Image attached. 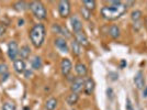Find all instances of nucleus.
<instances>
[{
	"instance_id": "obj_23",
	"label": "nucleus",
	"mask_w": 147,
	"mask_h": 110,
	"mask_svg": "<svg viewBox=\"0 0 147 110\" xmlns=\"http://www.w3.org/2000/svg\"><path fill=\"white\" fill-rule=\"evenodd\" d=\"M142 18V11L141 10H134L133 12L131 13V19L135 21V22H137L140 19Z\"/></svg>"
},
{
	"instance_id": "obj_16",
	"label": "nucleus",
	"mask_w": 147,
	"mask_h": 110,
	"mask_svg": "<svg viewBox=\"0 0 147 110\" xmlns=\"http://www.w3.org/2000/svg\"><path fill=\"white\" fill-rule=\"evenodd\" d=\"M30 54H31V50L28 45H23L21 49L19 50V55H20V57H21L22 60L29 58Z\"/></svg>"
},
{
	"instance_id": "obj_25",
	"label": "nucleus",
	"mask_w": 147,
	"mask_h": 110,
	"mask_svg": "<svg viewBox=\"0 0 147 110\" xmlns=\"http://www.w3.org/2000/svg\"><path fill=\"white\" fill-rule=\"evenodd\" d=\"M81 14H82V17H84V19H86V20H89L90 19V17H91V11H89V10H87L86 8H81Z\"/></svg>"
},
{
	"instance_id": "obj_33",
	"label": "nucleus",
	"mask_w": 147,
	"mask_h": 110,
	"mask_svg": "<svg viewBox=\"0 0 147 110\" xmlns=\"http://www.w3.org/2000/svg\"><path fill=\"white\" fill-rule=\"evenodd\" d=\"M24 74H25V77H26V78H29V77H30L31 75H32V73H31L30 71H26V69H25Z\"/></svg>"
},
{
	"instance_id": "obj_17",
	"label": "nucleus",
	"mask_w": 147,
	"mask_h": 110,
	"mask_svg": "<svg viewBox=\"0 0 147 110\" xmlns=\"http://www.w3.org/2000/svg\"><path fill=\"white\" fill-rule=\"evenodd\" d=\"M78 100H79V95L76 94V92H71L70 95H68L67 99H66V101H67V104L69 105V106L76 105L78 103Z\"/></svg>"
},
{
	"instance_id": "obj_31",
	"label": "nucleus",
	"mask_w": 147,
	"mask_h": 110,
	"mask_svg": "<svg viewBox=\"0 0 147 110\" xmlns=\"http://www.w3.org/2000/svg\"><path fill=\"white\" fill-rule=\"evenodd\" d=\"M8 77H9V73L5 74V75H1V80H2V81H5V80H7Z\"/></svg>"
},
{
	"instance_id": "obj_8",
	"label": "nucleus",
	"mask_w": 147,
	"mask_h": 110,
	"mask_svg": "<svg viewBox=\"0 0 147 110\" xmlns=\"http://www.w3.org/2000/svg\"><path fill=\"white\" fill-rule=\"evenodd\" d=\"M75 41L76 42H78L80 45H82V46H89V41H88V37L87 35L82 32V31H80V32H77V33H75Z\"/></svg>"
},
{
	"instance_id": "obj_21",
	"label": "nucleus",
	"mask_w": 147,
	"mask_h": 110,
	"mask_svg": "<svg viewBox=\"0 0 147 110\" xmlns=\"http://www.w3.org/2000/svg\"><path fill=\"white\" fill-rule=\"evenodd\" d=\"M82 3H84V8H86L89 11H92L96 9V1L94 0H84Z\"/></svg>"
},
{
	"instance_id": "obj_30",
	"label": "nucleus",
	"mask_w": 147,
	"mask_h": 110,
	"mask_svg": "<svg viewBox=\"0 0 147 110\" xmlns=\"http://www.w3.org/2000/svg\"><path fill=\"white\" fill-rule=\"evenodd\" d=\"M6 31H7L6 25H3V24H1V23H0V37H1V35H3V34L6 33Z\"/></svg>"
},
{
	"instance_id": "obj_22",
	"label": "nucleus",
	"mask_w": 147,
	"mask_h": 110,
	"mask_svg": "<svg viewBox=\"0 0 147 110\" xmlns=\"http://www.w3.org/2000/svg\"><path fill=\"white\" fill-rule=\"evenodd\" d=\"M14 9L17 11H23V10L26 9V3L24 1H18V2L14 3Z\"/></svg>"
},
{
	"instance_id": "obj_18",
	"label": "nucleus",
	"mask_w": 147,
	"mask_h": 110,
	"mask_svg": "<svg viewBox=\"0 0 147 110\" xmlns=\"http://www.w3.org/2000/svg\"><path fill=\"white\" fill-rule=\"evenodd\" d=\"M57 99L56 98H49L45 103V109L46 110H55L57 107Z\"/></svg>"
},
{
	"instance_id": "obj_28",
	"label": "nucleus",
	"mask_w": 147,
	"mask_h": 110,
	"mask_svg": "<svg viewBox=\"0 0 147 110\" xmlns=\"http://www.w3.org/2000/svg\"><path fill=\"white\" fill-rule=\"evenodd\" d=\"M125 108L126 110H135L134 107H133V104H132V101H131V99L129 97L126 98V104H125Z\"/></svg>"
},
{
	"instance_id": "obj_7",
	"label": "nucleus",
	"mask_w": 147,
	"mask_h": 110,
	"mask_svg": "<svg viewBox=\"0 0 147 110\" xmlns=\"http://www.w3.org/2000/svg\"><path fill=\"white\" fill-rule=\"evenodd\" d=\"M84 86H85V80H84V78H82V77H78V78L74 79L70 89H71L73 92L78 94V92H80L84 89Z\"/></svg>"
},
{
	"instance_id": "obj_15",
	"label": "nucleus",
	"mask_w": 147,
	"mask_h": 110,
	"mask_svg": "<svg viewBox=\"0 0 147 110\" xmlns=\"http://www.w3.org/2000/svg\"><path fill=\"white\" fill-rule=\"evenodd\" d=\"M108 33H109V35H110L112 39H117V37L121 35V30H120V28H119L117 25L113 24L109 28Z\"/></svg>"
},
{
	"instance_id": "obj_34",
	"label": "nucleus",
	"mask_w": 147,
	"mask_h": 110,
	"mask_svg": "<svg viewBox=\"0 0 147 110\" xmlns=\"http://www.w3.org/2000/svg\"><path fill=\"white\" fill-rule=\"evenodd\" d=\"M125 65H126V62H125V61H124V60H123V61L121 62V67H124Z\"/></svg>"
},
{
	"instance_id": "obj_5",
	"label": "nucleus",
	"mask_w": 147,
	"mask_h": 110,
	"mask_svg": "<svg viewBox=\"0 0 147 110\" xmlns=\"http://www.w3.org/2000/svg\"><path fill=\"white\" fill-rule=\"evenodd\" d=\"M19 55V48L16 41H11L8 44V56L11 61H16Z\"/></svg>"
},
{
	"instance_id": "obj_12",
	"label": "nucleus",
	"mask_w": 147,
	"mask_h": 110,
	"mask_svg": "<svg viewBox=\"0 0 147 110\" xmlns=\"http://www.w3.org/2000/svg\"><path fill=\"white\" fill-rule=\"evenodd\" d=\"M70 22H71V28H73L75 33L82 31V23H81V21L79 19L77 18V16H73L70 18Z\"/></svg>"
},
{
	"instance_id": "obj_13",
	"label": "nucleus",
	"mask_w": 147,
	"mask_h": 110,
	"mask_svg": "<svg viewBox=\"0 0 147 110\" xmlns=\"http://www.w3.org/2000/svg\"><path fill=\"white\" fill-rule=\"evenodd\" d=\"M13 67L14 71L19 74H22L25 72V63L21 58H17L16 61H13Z\"/></svg>"
},
{
	"instance_id": "obj_6",
	"label": "nucleus",
	"mask_w": 147,
	"mask_h": 110,
	"mask_svg": "<svg viewBox=\"0 0 147 110\" xmlns=\"http://www.w3.org/2000/svg\"><path fill=\"white\" fill-rule=\"evenodd\" d=\"M73 68V64L69 58H63L61 62V71L64 76H68Z\"/></svg>"
},
{
	"instance_id": "obj_14",
	"label": "nucleus",
	"mask_w": 147,
	"mask_h": 110,
	"mask_svg": "<svg viewBox=\"0 0 147 110\" xmlns=\"http://www.w3.org/2000/svg\"><path fill=\"white\" fill-rule=\"evenodd\" d=\"M75 71H76V73L78 74V76H80V77L86 76L87 73H88L87 66L85 64H82V63H77V64L75 65Z\"/></svg>"
},
{
	"instance_id": "obj_24",
	"label": "nucleus",
	"mask_w": 147,
	"mask_h": 110,
	"mask_svg": "<svg viewBox=\"0 0 147 110\" xmlns=\"http://www.w3.org/2000/svg\"><path fill=\"white\" fill-rule=\"evenodd\" d=\"M2 110H17L16 104H13L11 101H6L2 105Z\"/></svg>"
},
{
	"instance_id": "obj_19",
	"label": "nucleus",
	"mask_w": 147,
	"mask_h": 110,
	"mask_svg": "<svg viewBox=\"0 0 147 110\" xmlns=\"http://www.w3.org/2000/svg\"><path fill=\"white\" fill-rule=\"evenodd\" d=\"M71 52H73V54L75 56H79L81 54V45H80L78 42H76V41H73L71 42Z\"/></svg>"
},
{
	"instance_id": "obj_11",
	"label": "nucleus",
	"mask_w": 147,
	"mask_h": 110,
	"mask_svg": "<svg viewBox=\"0 0 147 110\" xmlns=\"http://www.w3.org/2000/svg\"><path fill=\"white\" fill-rule=\"evenodd\" d=\"M134 84L137 89H144L145 87V80L142 72H137V74L134 76Z\"/></svg>"
},
{
	"instance_id": "obj_9",
	"label": "nucleus",
	"mask_w": 147,
	"mask_h": 110,
	"mask_svg": "<svg viewBox=\"0 0 147 110\" xmlns=\"http://www.w3.org/2000/svg\"><path fill=\"white\" fill-rule=\"evenodd\" d=\"M55 45L56 48L59 50L61 52H64V53H67L68 51V44L66 42V40L65 39H63V37H56L55 39Z\"/></svg>"
},
{
	"instance_id": "obj_29",
	"label": "nucleus",
	"mask_w": 147,
	"mask_h": 110,
	"mask_svg": "<svg viewBox=\"0 0 147 110\" xmlns=\"http://www.w3.org/2000/svg\"><path fill=\"white\" fill-rule=\"evenodd\" d=\"M107 96L110 100H113L114 99V92H113V89L112 88H108L107 89Z\"/></svg>"
},
{
	"instance_id": "obj_4",
	"label": "nucleus",
	"mask_w": 147,
	"mask_h": 110,
	"mask_svg": "<svg viewBox=\"0 0 147 110\" xmlns=\"http://www.w3.org/2000/svg\"><path fill=\"white\" fill-rule=\"evenodd\" d=\"M58 13L61 18H67L70 14V3L67 0H61L58 2Z\"/></svg>"
},
{
	"instance_id": "obj_3",
	"label": "nucleus",
	"mask_w": 147,
	"mask_h": 110,
	"mask_svg": "<svg viewBox=\"0 0 147 110\" xmlns=\"http://www.w3.org/2000/svg\"><path fill=\"white\" fill-rule=\"evenodd\" d=\"M30 9L32 10L33 14L40 20H45L47 18V11L45 9V7L42 2L40 1H32L30 5Z\"/></svg>"
},
{
	"instance_id": "obj_27",
	"label": "nucleus",
	"mask_w": 147,
	"mask_h": 110,
	"mask_svg": "<svg viewBox=\"0 0 147 110\" xmlns=\"http://www.w3.org/2000/svg\"><path fill=\"white\" fill-rule=\"evenodd\" d=\"M8 74V65L5 63H0V75Z\"/></svg>"
},
{
	"instance_id": "obj_20",
	"label": "nucleus",
	"mask_w": 147,
	"mask_h": 110,
	"mask_svg": "<svg viewBox=\"0 0 147 110\" xmlns=\"http://www.w3.org/2000/svg\"><path fill=\"white\" fill-rule=\"evenodd\" d=\"M31 65H32V68L35 69V71L41 69V68H42V60H41V57L35 56V57L31 61Z\"/></svg>"
},
{
	"instance_id": "obj_2",
	"label": "nucleus",
	"mask_w": 147,
	"mask_h": 110,
	"mask_svg": "<svg viewBox=\"0 0 147 110\" xmlns=\"http://www.w3.org/2000/svg\"><path fill=\"white\" fill-rule=\"evenodd\" d=\"M45 35H46L45 26L41 23H37V24L34 25L30 30V33H29L31 42L33 44V46L36 48V49L42 46L44 40H45Z\"/></svg>"
},
{
	"instance_id": "obj_10",
	"label": "nucleus",
	"mask_w": 147,
	"mask_h": 110,
	"mask_svg": "<svg viewBox=\"0 0 147 110\" xmlns=\"http://www.w3.org/2000/svg\"><path fill=\"white\" fill-rule=\"evenodd\" d=\"M94 87H96V84H94V80L92 78H88L87 80H85V86H84V92L87 96H90L93 90H94Z\"/></svg>"
},
{
	"instance_id": "obj_26",
	"label": "nucleus",
	"mask_w": 147,
	"mask_h": 110,
	"mask_svg": "<svg viewBox=\"0 0 147 110\" xmlns=\"http://www.w3.org/2000/svg\"><path fill=\"white\" fill-rule=\"evenodd\" d=\"M61 30H63V28L58 23H54L52 25V31L56 34H61Z\"/></svg>"
},
{
	"instance_id": "obj_1",
	"label": "nucleus",
	"mask_w": 147,
	"mask_h": 110,
	"mask_svg": "<svg viewBox=\"0 0 147 110\" xmlns=\"http://www.w3.org/2000/svg\"><path fill=\"white\" fill-rule=\"evenodd\" d=\"M126 10H127V7L124 3H121L119 6H105L101 9V16L105 20L113 21L122 17L126 12Z\"/></svg>"
},
{
	"instance_id": "obj_32",
	"label": "nucleus",
	"mask_w": 147,
	"mask_h": 110,
	"mask_svg": "<svg viewBox=\"0 0 147 110\" xmlns=\"http://www.w3.org/2000/svg\"><path fill=\"white\" fill-rule=\"evenodd\" d=\"M143 97L146 98L147 97V86L144 87V89H143Z\"/></svg>"
}]
</instances>
